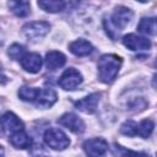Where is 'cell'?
<instances>
[{
	"label": "cell",
	"mask_w": 157,
	"mask_h": 157,
	"mask_svg": "<svg viewBox=\"0 0 157 157\" xmlns=\"http://www.w3.org/2000/svg\"><path fill=\"white\" fill-rule=\"evenodd\" d=\"M44 141L45 144L52 147L53 150H65L70 145L69 137L58 128H50L44 132Z\"/></svg>",
	"instance_id": "3"
},
{
	"label": "cell",
	"mask_w": 157,
	"mask_h": 157,
	"mask_svg": "<svg viewBox=\"0 0 157 157\" xmlns=\"http://www.w3.org/2000/svg\"><path fill=\"white\" fill-rule=\"evenodd\" d=\"M120 157H150V155H147L145 152H135V151H130V150H123Z\"/></svg>",
	"instance_id": "22"
},
{
	"label": "cell",
	"mask_w": 157,
	"mask_h": 157,
	"mask_svg": "<svg viewBox=\"0 0 157 157\" xmlns=\"http://www.w3.org/2000/svg\"><path fill=\"white\" fill-rule=\"evenodd\" d=\"M40 9H43L47 12H59L63 11L66 6V2L58 1V0H49V1H38L37 2Z\"/></svg>",
	"instance_id": "17"
},
{
	"label": "cell",
	"mask_w": 157,
	"mask_h": 157,
	"mask_svg": "<svg viewBox=\"0 0 157 157\" xmlns=\"http://www.w3.org/2000/svg\"><path fill=\"white\" fill-rule=\"evenodd\" d=\"M50 29V26L45 21H33L22 27V32L28 40H38L43 38Z\"/></svg>",
	"instance_id": "4"
},
{
	"label": "cell",
	"mask_w": 157,
	"mask_h": 157,
	"mask_svg": "<svg viewBox=\"0 0 157 157\" xmlns=\"http://www.w3.org/2000/svg\"><path fill=\"white\" fill-rule=\"evenodd\" d=\"M56 102V93L53 88H39L36 97V105L40 108H49Z\"/></svg>",
	"instance_id": "10"
},
{
	"label": "cell",
	"mask_w": 157,
	"mask_h": 157,
	"mask_svg": "<svg viewBox=\"0 0 157 157\" xmlns=\"http://www.w3.org/2000/svg\"><path fill=\"white\" fill-rule=\"evenodd\" d=\"M156 21H157V20H156Z\"/></svg>",
	"instance_id": "25"
},
{
	"label": "cell",
	"mask_w": 157,
	"mask_h": 157,
	"mask_svg": "<svg viewBox=\"0 0 157 157\" xmlns=\"http://www.w3.org/2000/svg\"><path fill=\"white\" fill-rule=\"evenodd\" d=\"M25 55H26V50H25V47L21 44L15 43L9 48V56L15 60H21Z\"/></svg>",
	"instance_id": "21"
},
{
	"label": "cell",
	"mask_w": 157,
	"mask_h": 157,
	"mask_svg": "<svg viewBox=\"0 0 157 157\" xmlns=\"http://www.w3.org/2000/svg\"><path fill=\"white\" fill-rule=\"evenodd\" d=\"M153 86L157 87V75H155V78H153Z\"/></svg>",
	"instance_id": "23"
},
{
	"label": "cell",
	"mask_w": 157,
	"mask_h": 157,
	"mask_svg": "<svg viewBox=\"0 0 157 157\" xmlns=\"http://www.w3.org/2000/svg\"><path fill=\"white\" fill-rule=\"evenodd\" d=\"M1 128H2V132L5 135H13L15 132H18V131H22L25 130V125L21 121V119L15 115L13 113L11 112H7L2 115L1 118Z\"/></svg>",
	"instance_id": "5"
},
{
	"label": "cell",
	"mask_w": 157,
	"mask_h": 157,
	"mask_svg": "<svg viewBox=\"0 0 157 157\" xmlns=\"http://www.w3.org/2000/svg\"><path fill=\"white\" fill-rule=\"evenodd\" d=\"M132 20V11L125 6H118L114 12L108 17V20H104V27L107 33L112 39L115 38V34L123 31L128 23Z\"/></svg>",
	"instance_id": "1"
},
{
	"label": "cell",
	"mask_w": 157,
	"mask_h": 157,
	"mask_svg": "<svg viewBox=\"0 0 157 157\" xmlns=\"http://www.w3.org/2000/svg\"><path fill=\"white\" fill-rule=\"evenodd\" d=\"M121 65V58L115 54H104L98 59V76L104 83H110L118 75Z\"/></svg>",
	"instance_id": "2"
},
{
	"label": "cell",
	"mask_w": 157,
	"mask_h": 157,
	"mask_svg": "<svg viewBox=\"0 0 157 157\" xmlns=\"http://www.w3.org/2000/svg\"><path fill=\"white\" fill-rule=\"evenodd\" d=\"M38 90L39 88L23 86L18 90V97L23 101H27V102H34L36 97H37V93H38Z\"/></svg>",
	"instance_id": "20"
},
{
	"label": "cell",
	"mask_w": 157,
	"mask_h": 157,
	"mask_svg": "<svg viewBox=\"0 0 157 157\" xmlns=\"http://www.w3.org/2000/svg\"><path fill=\"white\" fill-rule=\"evenodd\" d=\"M82 82V75L74 67L66 69L63 75L59 78V85L61 88L66 91H72L75 90L80 83Z\"/></svg>",
	"instance_id": "7"
},
{
	"label": "cell",
	"mask_w": 157,
	"mask_h": 157,
	"mask_svg": "<svg viewBox=\"0 0 157 157\" xmlns=\"http://www.w3.org/2000/svg\"><path fill=\"white\" fill-rule=\"evenodd\" d=\"M9 6L11 9V11L18 17L27 16L29 13V9H31V5L28 1H10Z\"/></svg>",
	"instance_id": "16"
},
{
	"label": "cell",
	"mask_w": 157,
	"mask_h": 157,
	"mask_svg": "<svg viewBox=\"0 0 157 157\" xmlns=\"http://www.w3.org/2000/svg\"><path fill=\"white\" fill-rule=\"evenodd\" d=\"M99 96H101L99 93H91L87 97L77 101L75 103V107L78 110L83 112V113L92 114L97 109V105H98V102H99Z\"/></svg>",
	"instance_id": "11"
},
{
	"label": "cell",
	"mask_w": 157,
	"mask_h": 157,
	"mask_svg": "<svg viewBox=\"0 0 157 157\" xmlns=\"http://www.w3.org/2000/svg\"><path fill=\"white\" fill-rule=\"evenodd\" d=\"M139 32L145 34H156L157 33V21L155 18H142L137 26Z\"/></svg>",
	"instance_id": "18"
},
{
	"label": "cell",
	"mask_w": 157,
	"mask_h": 157,
	"mask_svg": "<svg viewBox=\"0 0 157 157\" xmlns=\"http://www.w3.org/2000/svg\"><path fill=\"white\" fill-rule=\"evenodd\" d=\"M82 147L88 157H102L108 150V142L102 137H93L85 141Z\"/></svg>",
	"instance_id": "6"
},
{
	"label": "cell",
	"mask_w": 157,
	"mask_h": 157,
	"mask_svg": "<svg viewBox=\"0 0 157 157\" xmlns=\"http://www.w3.org/2000/svg\"><path fill=\"white\" fill-rule=\"evenodd\" d=\"M65 63H66V58L60 52L52 50L48 52L45 55V66L48 70H56L58 67L64 66Z\"/></svg>",
	"instance_id": "14"
},
{
	"label": "cell",
	"mask_w": 157,
	"mask_h": 157,
	"mask_svg": "<svg viewBox=\"0 0 157 157\" xmlns=\"http://www.w3.org/2000/svg\"><path fill=\"white\" fill-rule=\"evenodd\" d=\"M58 123L63 126H65L66 129H69L70 131L75 132V134H80L85 130V124L81 120V118H78L76 114L74 113H65L64 115H61L58 120Z\"/></svg>",
	"instance_id": "8"
},
{
	"label": "cell",
	"mask_w": 157,
	"mask_h": 157,
	"mask_svg": "<svg viewBox=\"0 0 157 157\" xmlns=\"http://www.w3.org/2000/svg\"><path fill=\"white\" fill-rule=\"evenodd\" d=\"M10 142L16 148H28L32 146V139L25 132V130L15 132L10 136Z\"/></svg>",
	"instance_id": "15"
},
{
	"label": "cell",
	"mask_w": 157,
	"mask_h": 157,
	"mask_svg": "<svg viewBox=\"0 0 157 157\" xmlns=\"http://www.w3.org/2000/svg\"><path fill=\"white\" fill-rule=\"evenodd\" d=\"M21 66L25 69L27 72L36 74L40 70L42 67V58L37 53H27L22 59H21Z\"/></svg>",
	"instance_id": "12"
},
{
	"label": "cell",
	"mask_w": 157,
	"mask_h": 157,
	"mask_svg": "<svg viewBox=\"0 0 157 157\" xmlns=\"http://www.w3.org/2000/svg\"><path fill=\"white\" fill-rule=\"evenodd\" d=\"M124 45L130 50H148L151 48L150 39L145 37H139L136 34H126L123 38Z\"/></svg>",
	"instance_id": "9"
},
{
	"label": "cell",
	"mask_w": 157,
	"mask_h": 157,
	"mask_svg": "<svg viewBox=\"0 0 157 157\" xmlns=\"http://www.w3.org/2000/svg\"><path fill=\"white\" fill-rule=\"evenodd\" d=\"M70 52L76 56H86L93 52V47L90 42L85 39H77L69 44Z\"/></svg>",
	"instance_id": "13"
},
{
	"label": "cell",
	"mask_w": 157,
	"mask_h": 157,
	"mask_svg": "<svg viewBox=\"0 0 157 157\" xmlns=\"http://www.w3.org/2000/svg\"><path fill=\"white\" fill-rule=\"evenodd\" d=\"M155 66L157 67V58H156V61H155Z\"/></svg>",
	"instance_id": "24"
},
{
	"label": "cell",
	"mask_w": 157,
	"mask_h": 157,
	"mask_svg": "<svg viewBox=\"0 0 157 157\" xmlns=\"http://www.w3.org/2000/svg\"><path fill=\"white\" fill-rule=\"evenodd\" d=\"M155 128V124L150 119L142 120L140 124H136V135H140L141 137H148Z\"/></svg>",
	"instance_id": "19"
}]
</instances>
